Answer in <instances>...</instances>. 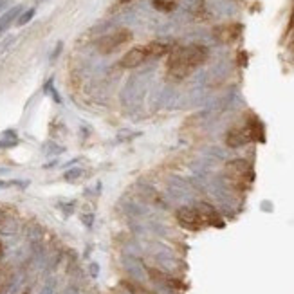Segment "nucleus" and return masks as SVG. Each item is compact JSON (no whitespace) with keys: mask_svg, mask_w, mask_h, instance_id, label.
Returning <instances> with one entry per match:
<instances>
[{"mask_svg":"<svg viewBox=\"0 0 294 294\" xmlns=\"http://www.w3.org/2000/svg\"><path fill=\"white\" fill-rule=\"evenodd\" d=\"M208 60V49L204 45H188V47L170 49L168 62H166V74L168 78L181 81L188 78L195 69L200 67Z\"/></svg>","mask_w":294,"mask_h":294,"instance_id":"1","label":"nucleus"},{"mask_svg":"<svg viewBox=\"0 0 294 294\" xmlns=\"http://www.w3.org/2000/svg\"><path fill=\"white\" fill-rule=\"evenodd\" d=\"M175 217L186 229H200L204 226H222L220 217L215 211V208H211L208 204H202L199 208H188V206L179 208Z\"/></svg>","mask_w":294,"mask_h":294,"instance_id":"2","label":"nucleus"},{"mask_svg":"<svg viewBox=\"0 0 294 294\" xmlns=\"http://www.w3.org/2000/svg\"><path fill=\"white\" fill-rule=\"evenodd\" d=\"M226 179L227 183L238 189H246L253 183V168L247 161L236 159L226 164Z\"/></svg>","mask_w":294,"mask_h":294,"instance_id":"3","label":"nucleus"},{"mask_svg":"<svg viewBox=\"0 0 294 294\" xmlns=\"http://www.w3.org/2000/svg\"><path fill=\"white\" fill-rule=\"evenodd\" d=\"M258 130H260V125H258L257 121H253V123H249V125L246 126H236V128L227 132L226 145L231 148H238V147L247 145V143L257 141Z\"/></svg>","mask_w":294,"mask_h":294,"instance_id":"4","label":"nucleus"},{"mask_svg":"<svg viewBox=\"0 0 294 294\" xmlns=\"http://www.w3.org/2000/svg\"><path fill=\"white\" fill-rule=\"evenodd\" d=\"M130 40H132V31H128V29H117V31L109 33V35H105V37H101L98 40V51L101 54H110L114 51H117L119 47H123Z\"/></svg>","mask_w":294,"mask_h":294,"instance_id":"5","label":"nucleus"},{"mask_svg":"<svg viewBox=\"0 0 294 294\" xmlns=\"http://www.w3.org/2000/svg\"><path fill=\"white\" fill-rule=\"evenodd\" d=\"M213 35L219 42L222 43H233L236 42L242 35V26L236 24V22H231V24H222V26L215 27L213 29Z\"/></svg>","mask_w":294,"mask_h":294,"instance_id":"6","label":"nucleus"},{"mask_svg":"<svg viewBox=\"0 0 294 294\" xmlns=\"http://www.w3.org/2000/svg\"><path fill=\"white\" fill-rule=\"evenodd\" d=\"M148 60L147 56V51H145V45H137V47H132L130 51H126L125 56L119 60V65L123 69H134V67H139L141 63H145Z\"/></svg>","mask_w":294,"mask_h":294,"instance_id":"7","label":"nucleus"},{"mask_svg":"<svg viewBox=\"0 0 294 294\" xmlns=\"http://www.w3.org/2000/svg\"><path fill=\"white\" fill-rule=\"evenodd\" d=\"M20 13H22V5H15V7H11L9 11H5L4 15L0 16V37L9 29L13 20H16L20 16Z\"/></svg>","mask_w":294,"mask_h":294,"instance_id":"8","label":"nucleus"},{"mask_svg":"<svg viewBox=\"0 0 294 294\" xmlns=\"http://www.w3.org/2000/svg\"><path fill=\"white\" fill-rule=\"evenodd\" d=\"M145 51H147L148 60H152V58H161L164 54H168L170 47L163 42H152V43H148V45H145Z\"/></svg>","mask_w":294,"mask_h":294,"instance_id":"9","label":"nucleus"},{"mask_svg":"<svg viewBox=\"0 0 294 294\" xmlns=\"http://www.w3.org/2000/svg\"><path fill=\"white\" fill-rule=\"evenodd\" d=\"M125 287L128 289V293H130V294H155L153 291L147 289V287H143L141 284H137V282H132V280H126Z\"/></svg>","mask_w":294,"mask_h":294,"instance_id":"10","label":"nucleus"},{"mask_svg":"<svg viewBox=\"0 0 294 294\" xmlns=\"http://www.w3.org/2000/svg\"><path fill=\"white\" fill-rule=\"evenodd\" d=\"M152 5L157 11H163V13H170V11H174L177 7L174 0H153Z\"/></svg>","mask_w":294,"mask_h":294,"instance_id":"11","label":"nucleus"},{"mask_svg":"<svg viewBox=\"0 0 294 294\" xmlns=\"http://www.w3.org/2000/svg\"><path fill=\"white\" fill-rule=\"evenodd\" d=\"M35 15H37V9L35 7H31V9L24 11V13H20V16L16 18V26H26V24H29V22L35 18Z\"/></svg>","mask_w":294,"mask_h":294,"instance_id":"12","label":"nucleus"},{"mask_svg":"<svg viewBox=\"0 0 294 294\" xmlns=\"http://www.w3.org/2000/svg\"><path fill=\"white\" fill-rule=\"evenodd\" d=\"M7 284H9V271L7 269H0V291H4V287Z\"/></svg>","mask_w":294,"mask_h":294,"instance_id":"13","label":"nucleus"},{"mask_svg":"<svg viewBox=\"0 0 294 294\" xmlns=\"http://www.w3.org/2000/svg\"><path fill=\"white\" fill-rule=\"evenodd\" d=\"M18 145V139H2L0 141V148H13V147H16Z\"/></svg>","mask_w":294,"mask_h":294,"instance_id":"14","label":"nucleus"},{"mask_svg":"<svg viewBox=\"0 0 294 294\" xmlns=\"http://www.w3.org/2000/svg\"><path fill=\"white\" fill-rule=\"evenodd\" d=\"M79 174H81L79 170H71V172H67V174H65V179H67V181H73V179L78 177Z\"/></svg>","mask_w":294,"mask_h":294,"instance_id":"15","label":"nucleus"},{"mask_svg":"<svg viewBox=\"0 0 294 294\" xmlns=\"http://www.w3.org/2000/svg\"><path fill=\"white\" fill-rule=\"evenodd\" d=\"M60 51H62V42H60L58 45H56V51H54V54H53V56H51V60L56 58V56H58V54H60Z\"/></svg>","mask_w":294,"mask_h":294,"instance_id":"16","label":"nucleus"},{"mask_svg":"<svg viewBox=\"0 0 294 294\" xmlns=\"http://www.w3.org/2000/svg\"><path fill=\"white\" fill-rule=\"evenodd\" d=\"M291 29H294V7H293V13H291Z\"/></svg>","mask_w":294,"mask_h":294,"instance_id":"17","label":"nucleus"},{"mask_svg":"<svg viewBox=\"0 0 294 294\" xmlns=\"http://www.w3.org/2000/svg\"><path fill=\"white\" fill-rule=\"evenodd\" d=\"M5 2H7V0H0V7H2V5H4Z\"/></svg>","mask_w":294,"mask_h":294,"instance_id":"18","label":"nucleus"},{"mask_svg":"<svg viewBox=\"0 0 294 294\" xmlns=\"http://www.w3.org/2000/svg\"><path fill=\"white\" fill-rule=\"evenodd\" d=\"M22 294H31V293H29V289H26V291H24V293H22Z\"/></svg>","mask_w":294,"mask_h":294,"instance_id":"19","label":"nucleus"},{"mask_svg":"<svg viewBox=\"0 0 294 294\" xmlns=\"http://www.w3.org/2000/svg\"><path fill=\"white\" fill-rule=\"evenodd\" d=\"M293 42H294V37H293Z\"/></svg>","mask_w":294,"mask_h":294,"instance_id":"20","label":"nucleus"}]
</instances>
